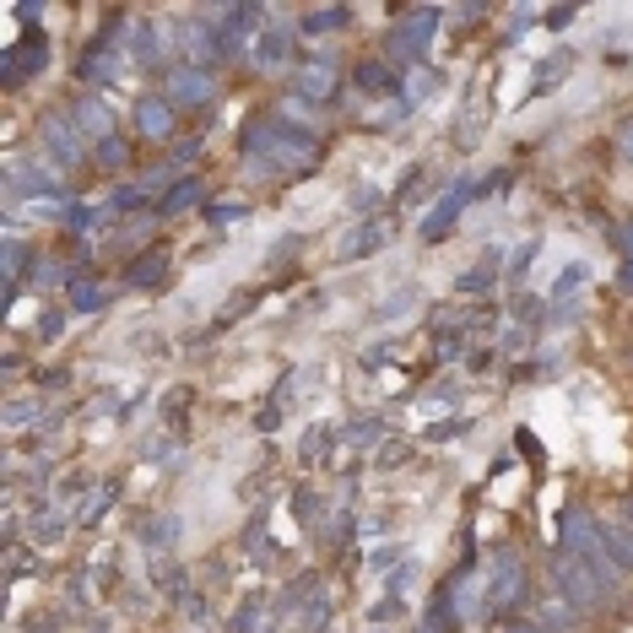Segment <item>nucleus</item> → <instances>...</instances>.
Masks as SVG:
<instances>
[{
  "mask_svg": "<svg viewBox=\"0 0 633 633\" xmlns=\"http://www.w3.org/2000/svg\"><path fill=\"white\" fill-rule=\"evenodd\" d=\"M135 125H141V135H152V141L173 135V103L169 98H141L135 103Z\"/></svg>",
  "mask_w": 633,
  "mask_h": 633,
  "instance_id": "nucleus-1",
  "label": "nucleus"
},
{
  "mask_svg": "<svg viewBox=\"0 0 633 633\" xmlns=\"http://www.w3.org/2000/svg\"><path fill=\"white\" fill-rule=\"evenodd\" d=\"M43 54H49V49H43V39L22 43V49H6V82L17 87L28 71H43Z\"/></svg>",
  "mask_w": 633,
  "mask_h": 633,
  "instance_id": "nucleus-2",
  "label": "nucleus"
},
{
  "mask_svg": "<svg viewBox=\"0 0 633 633\" xmlns=\"http://www.w3.org/2000/svg\"><path fill=\"white\" fill-rule=\"evenodd\" d=\"M169 98H173V103H207V98H211V77H207V71H179V77H169Z\"/></svg>",
  "mask_w": 633,
  "mask_h": 633,
  "instance_id": "nucleus-3",
  "label": "nucleus"
},
{
  "mask_svg": "<svg viewBox=\"0 0 633 633\" xmlns=\"http://www.w3.org/2000/svg\"><path fill=\"white\" fill-rule=\"evenodd\" d=\"M384 239H390V228H384V222H369V228H358V233L341 239V260H363L369 250H380Z\"/></svg>",
  "mask_w": 633,
  "mask_h": 633,
  "instance_id": "nucleus-4",
  "label": "nucleus"
},
{
  "mask_svg": "<svg viewBox=\"0 0 633 633\" xmlns=\"http://www.w3.org/2000/svg\"><path fill=\"white\" fill-rule=\"evenodd\" d=\"M169 277V254H147V260H135L125 271L130 288H152V282H163Z\"/></svg>",
  "mask_w": 633,
  "mask_h": 633,
  "instance_id": "nucleus-5",
  "label": "nucleus"
},
{
  "mask_svg": "<svg viewBox=\"0 0 633 633\" xmlns=\"http://www.w3.org/2000/svg\"><path fill=\"white\" fill-rule=\"evenodd\" d=\"M298 92H303V98H314V103H325V98H331V71H320V66H303V71H298Z\"/></svg>",
  "mask_w": 633,
  "mask_h": 633,
  "instance_id": "nucleus-6",
  "label": "nucleus"
},
{
  "mask_svg": "<svg viewBox=\"0 0 633 633\" xmlns=\"http://www.w3.org/2000/svg\"><path fill=\"white\" fill-rule=\"evenodd\" d=\"M43 135H49V147L60 152V158H82V141H71V130H66V120H43Z\"/></svg>",
  "mask_w": 633,
  "mask_h": 633,
  "instance_id": "nucleus-7",
  "label": "nucleus"
},
{
  "mask_svg": "<svg viewBox=\"0 0 633 633\" xmlns=\"http://www.w3.org/2000/svg\"><path fill=\"white\" fill-rule=\"evenodd\" d=\"M606 552L633 569V525H606Z\"/></svg>",
  "mask_w": 633,
  "mask_h": 633,
  "instance_id": "nucleus-8",
  "label": "nucleus"
},
{
  "mask_svg": "<svg viewBox=\"0 0 633 633\" xmlns=\"http://www.w3.org/2000/svg\"><path fill=\"white\" fill-rule=\"evenodd\" d=\"M358 87H363V92H395V77H390L384 66H374V60H369V66L358 71Z\"/></svg>",
  "mask_w": 633,
  "mask_h": 633,
  "instance_id": "nucleus-9",
  "label": "nucleus"
},
{
  "mask_svg": "<svg viewBox=\"0 0 633 633\" xmlns=\"http://www.w3.org/2000/svg\"><path fill=\"white\" fill-rule=\"evenodd\" d=\"M190 201H201V179H184L173 195H163V211H179V207H190Z\"/></svg>",
  "mask_w": 633,
  "mask_h": 633,
  "instance_id": "nucleus-10",
  "label": "nucleus"
},
{
  "mask_svg": "<svg viewBox=\"0 0 633 633\" xmlns=\"http://www.w3.org/2000/svg\"><path fill=\"white\" fill-rule=\"evenodd\" d=\"M98 158H103V163H125L130 152H125V141H120V135H109V141H98Z\"/></svg>",
  "mask_w": 633,
  "mask_h": 633,
  "instance_id": "nucleus-11",
  "label": "nucleus"
},
{
  "mask_svg": "<svg viewBox=\"0 0 633 633\" xmlns=\"http://www.w3.org/2000/svg\"><path fill=\"white\" fill-rule=\"evenodd\" d=\"M98 303H103L98 288H77V293H71V309H98Z\"/></svg>",
  "mask_w": 633,
  "mask_h": 633,
  "instance_id": "nucleus-12",
  "label": "nucleus"
},
{
  "mask_svg": "<svg viewBox=\"0 0 633 633\" xmlns=\"http://www.w3.org/2000/svg\"><path fill=\"white\" fill-rule=\"evenodd\" d=\"M346 22V11H320V17H309V28H341Z\"/></svg>",
  "mask_w": 633,
  "mask_h": 633,
  "instance_id": "nucleus-13",
  "label": "nucleus"
},
{
  "mask_svg": "<svg viewBox=\"0 0 633 633\" xmlns=\"http://www.w3.org/2000/svg\"><path fill=\"white\" fill-rule=\"evenodd\" d=\"M623 250H629V265H633V228H629V233H623Z\"/></svg>",
  "mask_w": 633,
  "mask_h": 633,
  "instance_id": "nucleus-14",
  "label": "nucleus"
},
{
  "mask_svg": "<svg viewBox=\"0 0 633 633\" xmlns=\"http://www.w3.org/2000/svg\"><path fill=\"white\" fill-rule=\"evenodd\" d=\"M629 525H633V504H629Z\"/></svg>",
  "mask_w": 633,
  "mask_h": 633,
  "instance_id": "nucleus-15",
  "label": "nucleus"
}]
</instances>
